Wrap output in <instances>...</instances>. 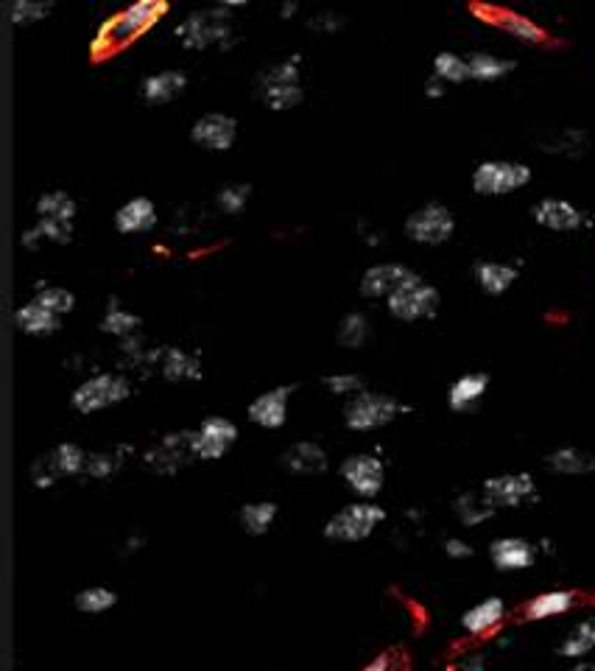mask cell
Instances as JSON below:
<instances>
[{
  "label": "cell",
  "instance_id": "30bf717a",
  "mask_svg": "<svg viewBox=\"0 0 595 671\" xmlns=\"http://www.w3.org/2000/svg\"><path fill=\"white\" fill-rule=\"evenodd\" d=\"M341 479L347 481V487L361 501H372L383 490L386 470H383V462H380L378 456H372V453H355V456L341 462Z\"/></svg>",
  "mask_w": 595,
  "mask_h": 671
},
{
  "label": "cell",
  "instance_id": "7dc6e473",
  "mask_svg": "<svg viewBox=\"0 0 595 671\" xmlns=\"http://www.w3.org/2000/svg\"><path fill=\"white\" fill-rule=\"evenodd\" d=\"M341 23L336 14H325V17H316V23H313V28H327V31H336Z\"/></svg>",
  "mask_w": 595,
  "mask_h": 671
},
{
  "label": "cell",
  "instance_id": "44dd1931",
  "mask_svg": "<svg viewBox=\"0 0 595 671\" xmlns=\"http://www.w3.org/2000/svg\"><path fill=\"white\" fill-rule=\"evenodd\" d=\"M503 618H506V602L501 596H487L461 616V630L467 635H487L501 624Z\"/></svg>",
  "mask_w": 595,
  "mask_h": 671
},
{
  "label": "cell",
  "instance_id": "7402d4cb",
  "mask_svg": "<svg viewBox=\"0 0 595 671\" xmlns=\"http://www.w3.org/2000/svg\"><path fill=\"white\" fill-rule=\"evenodd\" d=\"M283 467L294 476H319L327 470V453L316 442H297L283 453Z\"/></svg>",
  "mask_w": 595,
  "mask_h": 671
},
{
  "label": "cell",
  "instance_id": "7c38bea8",
  "mask_svg": "<svg viewBox=\"0 0 595 671\" xmlns=\"http://www.w3.org/2000/svg\"><path fill=\"white\" fill-rule=\"evenodd\" d=\"M420 274L411 272L403 263H378L372 269H366L361 277V294L369 300H389L400 288L414 283Z\"/></svg>",
  "mask_w": 595,
  "mask_h": 671
},
{
  "label": "cell",
  "instance_id": "7bdbcfd3",
  "mask_svg": "<svg viewBox=\"0 0 595 671\" xmlns=\"http://www.w3.org/2000/svg\"><path fill=\"white\" fill-rule=\"evenodd\" d=\"M325 386L333 395H355V392H361L364 381L355 372H336V375H327Z\"/></svg>",
  "mask_w": 595,
  "mask_h": 671
},
{
  "label": "cell",
  "instance_id": "f6af8a7d",
  "mask_svg": "<svg viewBox=\"0 0 595 671\" xmlns=\"http://www.w3.org/2000/svg\"><path fill=\"white\" fill-rule=\"evenodd\" d=\"M447 557H453V560H467V557H473V546L470 543H464L459 537H450L445 543Z\"/></svg>",
  "mask_w": 595,
  "mask_h": 671
},
{
  "label": "cell",
  "instance_id": "5bb4252c",
  "mask_svg": "<svg viewBox=\"0 0 595 671\" xmlns=\"http://www.w3.org/2000/svg\"><path fill=\"white\" fill-rule=\"evenodd\" d=\"M235 137H238V124H235V118L224 115V112L202 115L196 124L190 126V140L207 151L232 149Z\"/></svg>",
  "mask_w": 595,
  "mask_h": 671
},
{
  "label": "cell",
  "instance_id": "ee69618b",
  "mask_svg": "<svg viewBox=\"0 0 595 671\" xmlns=\"http://www.w3.org/2000/svg\"><path fill=\"white\" fill-rule=\"evenodd\" d=\"M118 462L109 456V453H87V467H84V476H93V479H107L115 473Z\"/></svg>",
  "mask_w": 595,
  "mask_h": 671
},
{
  "label": "cell",
  "instance_id": "484cf974",
  "mask_svg": "<svg viewBox=\"0 0 595 671\" xmlns=\"http://www.w3.org/2000/svg\"><path fill=\"white\" fill-rule=\"evenodd\" d=\"M185 87H188V76L182 70H160L143 82V98L149 104H168L176 96H182Z\"/></svg>",
  "mask_w": 595,
  "mask_h": 671
},
{
  "label": "cell",
  "instance_id": "ac0fdd59",
  "mask_svg": "<svg viewBox=\"0 0 595 671\" xmlns=\"http://www.w3.org/2000/svg\"><path fill=\"white\" fill-rule=\"evenodd\" d=\"M157 227V207L149 196H132L115 213V230L123 235H143Z\"/></svg>",
  "mask_w": 595,
  "mask_h": 671
},
{
  "label": "cell",
  "instance_id": "4dcf8cb0",
  "mask_svg": "<svg viewBox=\"0 0 595 671\" xmlns=\"http://www.w3.org/2000/svg\"><path fill=\"white\" fill-rule=\"evenodd\" d=\"M595 649V618H587L582 624H576L573 630L565 635V641L559 646V655L568 660L587 658Z\"/></svg>",
  "mask_w": 595,
  "mask_h": 671
},
{
  "label": "cell",
  "instance_id": "60d3db41",
  "mask_svg": "<svg viewBox=\"0 0 595 671\" xmlns=\"http://www.w3.org/2000/svg\"><path fill=\"white\" fill-rule=\"evenodd\" d=\"M51 12V3H34V0H14L9 6V14L17 26H31Z\"/></svg>",
  "mask_w": 595,
  "mask_h": 671
},
{
  "label": "cell",
  "instance_id": "6da1fadb",
  "mask_svg": "<svg viewBox=\"0 0 595 671\" xmlns=\"http://www.w3.org/2000/svg\"><path fill=\"white\" fill-rule=\"evenodd\" d=\"M165 12H168V3H163V0H143V3H135V6L123 9L121 14H115L112 20L104 23V28L98 31V45L118 48L123 42L137 40V37H140L143 31H149Z\"/></svg>",
  "mask_w": 595,
  "mask_h": 671
},
{
  "label": "cell",
  "instance_id": "ffe728a7",
  "mask_svg": "<svg viewBox=\"0 0 595 671\" xmlns=\"http://www.w3.org/2000/svg\"><path fill=\"white\" fill-rule=\"evenodd\" d=\"M475 12L484 14L492 26H498L506 34H512L514 40H523L528 45H540V42L548 40V34L534 20L523 17V14L509 12V9H478V6H475Z\"/></svg>",
  "mask_w": 595,
  "mask_h": 671
},
{
  "label": "cell",
  "instance_id": "d4e9b609",
  "mask_svg": "<svg viewBox=\"0 0 595 671\" xmlns=\"http://www.w3.org/2000/svg\"><path fill=\"white\" fill-rule=\"evenodd\" d=\"M14 322H17V328L23 330V333H28V336H48V333L59 330V325H62V316L54 314V311H48L42 302L28 300L26 305H20V308H17Z\"/></svg>",
  "mask_w": 595,
  "mask_h": 671
},
{
  "label": "cell",
  "instance_id": "8fae6325",
  "mask_svg": "<svg viewBox=\"0 0 595 671\" xmlns=\"http://www.w3.org/2000/svg\"><path fill=\"white\" fill-rule=\"evenodd\" d=\"M238 439V428L227 417H207L202 425L193 431V456L196 459H221L224 453L230 451Z\"/></svg>",
  "mask_w": 595,
  "mask_h": 671
},
{
  "label": "cell",
  "instance_id": "3957f363",
  "mask_svg": "<svg viewBox=\"0 0 595 671\" xmlns=\"http://www.w3.org/2000/svg\"><path fill=\"white\" fill-rule=\"evenodd\" d=\"M386 521V512L372 501H355L339 509L330 521L325 523V537L333 543H361Z\"/></svg>",
  "mask_w": 595,
  "mask_h": 671
},
{
  "label": "cell",
  "instance_id": "83f0119b",
  "mask_svg": "<svg viewBox=\"0 0 595 671\" xmlns=\"http://www.w3.org/2000/svg\"><path fill=\"white\" fill-rule=\"evenodd\" d=\"M548 467L559 473V476H587L595 470V456L593 453L582 451V448H573V445H565V448H556L554 453H548Z\"/></svg>",
  "mask_w": 595,
  "mask_h": 671
},
{
  "label": "cell",
  "instance_id": "836d02e7",
  "mask_svg": "<svg viewBox=\"0 0 595 671\" xmlns=\"http://www.w3.org/2000/svg\"><path fill=\"white\" fill-rule=\"evenodd\" d=\"M456 515L464 526H481L495 515V507L484 493H464L456 498Z\"/></svg>",
  "mask_w": 595,
  "mask_h": 671
},
{
  "label": "cell",
  "instance_id": "f546056e",
  "mask_svg": "<svg viewBox=\"0 0 595 671\" xmlns=\"http://www.w3.org/2000/svg\"><path fill=\"white\" fill-rule=\"evenodd\" d=\"M37 216L45 221H56V224H70L76 219V202L73 196L65 191H51L42 193L40 202H37Z\"/></svg>",
  "mask_w": 595,
  "mask_h": 671
},
{
  "label": "cell",
  "instance_id": "ab89813d",
  "mask_svg": "<svg viewBox=\"0 0 595 671\" xmlns=\"http://www.w3.org/2000/svg\"><path fill=\"white\" fill-rule=\"evenodd\" d=\"M34 300L42 302L48 311H54V314H59V316L70 314V311L76 308V297H73V291H68V288H62V286L40 288Z\"/></svg>",
  "mask_w": 595,
  "mask_h": 671
},
{
  "label": "cell",
  "instance_id": "9c48e42d",
  "mask_svg": "<svg viewBox=\"0 0 595 671\" xmlns=\"http://www.w3.org/2000/svg\"><path fill=\"white\" fill-rule=\"evenodd\" d=\"M439 291L425 283L422 277H417L414 283L403 286L397 294H392L386 305H389V314L400 322H420V319H431L439 311Z\"/></svg>",
  "mask_w": 595,
  "mask_h": 671
},
{
  "label": "cell",
  "instance_id": "681fc988",
  "mask_svg": "<svg viewBox=\"0 0 595 671\" xmlns=\"http://www.w3.org/2000/svg\"><path fill=\"white\" fill-rule=\"evenodd\" d=\"M445 96V82H439L436 76H433L431 82H428V98H442Z\"/></svg>",
  "mask_w": 595,
  "mask_h": 671
},
{
  "label": "cell",
  "instance_id": "8d00e7d4",
  "mask_svg": "<svg viewBox=\"0 0 595 671\" xmlns=\"http://www.w3.org/2000/svg\"><path fill=\"white\" fill-rule=\"evenodd\" d=\"M115 604H118V593L104 588V585L84 588L82 593L76 596V610H79V613H90V616L107 613V610H112Z\"/></svg>",
  "mask_w": 595,
  "mask_h": 671
},
{
  "label": "cell",
  "instance_id": "4316f807",
  "mask_svg": "<svg viewBox=\"0 0 595 671\" xmlns=\"http://www.w3.org/2000/svg\"><path fill=\"white\" fill-rule=\"evenodd\" d=\"M573 604H576V593H570V590H545L540 596L528 599L526 607H523V616L528 621H545V618L565 616Z\"/></svg>",
  "mask_w": 595,
  "mask_h": 671
},
{
  "label": "cell",
  "instance_id": "e575fe53",
  "mask_svg": "<svg viewBox=\"0 0 595 671\" xmlns=\"http://www.w3.org/2000/svg\"><path fill=\"white\" fill-rule=\"evenodd\" d=\"M274 521H277V504H271V501H252L241 509V526L249 535H266Z\"/></svg>",
  "mask_w": 595,
  "mask_h": 671
},
{
  "label": "cell",
  "instance_id": "52a82bcc",
  "mask_svg": "<svg viewBox=\"0 0 595 671\" xmlns=\"http://www.w3.org/2000/svg\"><path fill=\"white\" fill-rule=\"evenodd\" d=\"M260 98L269 110H291L302 101V79H299L297 62H280L271 65L263 76H260Z\"/></svg>",
  "mask_w": 595,
  "mask_h": 671
},
{
  "label": "cell",
  "instance_id": "2e32d148",
  "mask_svg": "<svg viewBox=\"0 0 595 671\" xmlns=\"http://www.w3.org/2000/svg\"><path fill=\"white\" fill-rule=\"evenodd\" d=\"M534 221L540 224L542 230H551V233H573L582 227V210L573 207L568 199H556V196H545L540 199L534 210H531Z\"/></svg>",
  "mask_w": 595,
  "mask_h": 671
},
{
  "label": "cell",
  "instance_id": "e0dca14e",
  "mask_svg": "<svg viewBox=\"0 0 595 671\" xmlns=\"http://www.w3.org/2000/svg\"><path fill=\"white\" fill-rule=\"evenodd\" d=\"M146 459H149V465L157 473H176L188 459H193V431H182V434L165 437L160 445L151 448Z\"/></svg>",
  "mask_w": 595,
  "mask_h": 671
},
{
  "label": "cell",
  "instance_id": "d6986e66",
  "mask_svg": "<svg viewBox=\"0 0 595 671\" xmlns=\"http://www.w3.org/2000/svg\"><path fill=\"white\" fill-rule=\"evenodd\" d=\"M489 560L498 571H526L537 562V548L520 537H501L489 546Z\"/></svg>",
  "mask_w": 595,
  "mask_h": 671
},
{
  "label": "cell",
  "instance_id": "277c9868",
  "mask_svg": "<svg viewBox=\"0 0 595 671\" xmlns=\"http://www.w3.org/2000/svg\"><path fill=\"white\" fill-rule=\"evenodd\" d=\"M403 403L392 395H380V392H358L355 398L344 406V423L350 431L366 434V431H378L383 425H389L403 414Z\"/></svg>",
  "mask_w": 595,
  "mask_h": 671
},
{
  "label": "cell",
  "instance_id": "5b68a950",
  "mask_svg": "<svg viewBox=\"0 0 595 671\" xmlns=\"http://www.w3.org/2000/svg\"><path fill=\"white\" fill-rule=\"evenodd\" d=\"M531 182V168L517 160H487L473 171V191L478 196H509Z\"/></svg>",
  "mask_w": 595,
  "mask_h": 671
},
{
  "label": "cell",
  "instance_id": "603a6c76",
  "mask_svg": "<svg viewBox=\"0 0 595 671\" xmlns=\"http://www.w3.org/2000/svg\"><path fill=\"white\" fill-rule=\"evenodd\" d=\"M489 375L487 372H467L453 381L447 389V406L453 411H470L478 400L487 395Z\"/></svg>",
  "mask_w": 595,
  "mask_h": 671
},
{
  "label": "cell",
  "instance_id": "8992f818",
  "mask_svg": "<svg viewBox=\"0 0 595 671\" xmlns=\"http://www.w3.org/2000/svg\"><path fill=\"white\" fill-rule=\"evenodd\" d=\"M129 395H132V384L123 375L104 372V375H93L90 381L76 386L70 403L79 414H95V411H104L109 406H118Z\"/></svg>",
  "mask_w": 595,
  "mask_h": 671
},
{
  "label": "cell",
  "instance_id": "7a4b0ae2",
  "mask_svg": "<svg viewBox=\"0 0 595 671\" xmlns=\"http://www.w3.org/2000/svg\"><path fill=\"white\" fill-rule=\"evenodd\" d=\"M232 20H230V6H218V9H204V12L188 14L179 26H176V40L182 48L188 51H204V48H213L218 42H224L230 37Z\"/></svg>",
  "mask_w": 595,
  "mask_h": 671
},
{
  "label": "cell",
  "instance_id": "cb8c5ba5",
  "mask_svg": "<svg viewBox=\"0 0 595 671\" xmlns=\"http://www.w3.org/2000/svg\"><path fill=\"white\" fill-rule=\"evenodd\" d=\"M475 283L489 297H503L517 280V269L512 263L501 261H478L475 263Z\"/></svg>",
  "mask_w": 595,
  "mask_h": 671
},
{
  "label": "cell",
  "instance_id": "4fadbf2b",
  "mask_svg": "<svg viewBox=\"0 0 595 671\" xmlns=\"http://www.w3.org/2000/svg\"><path fill=\"white\" fill-rule=\"evenodd\" d=\"M534 490H537V484H534L531 473H501V476H492V479L484 481L481 493L487 495V501L495 509H509L528 501Z\"/></svg>",
  "mask_w": 595,
  "mask_h": 671
},
{
  "label": "cell",
  "instance_id": "bcb514c9",
  "mask_svg": "<svg viewBox=\"0 0 595 671\" xmlns=\"http://www.w3.org/2000/svg\"><path fill=\"white\" fill-rule=\"evenodd\" d=\"M361 671H392V658H389V655H380V658H375L372 663H366Z\"/></svg>",
  "mask_w": 595,
  "mask_h": 671
},
{
  "label": "cell",
  "instance_id": "f35d334b",
  "mask_svg": "<svg viewBox=\"0 0 595 671\" xmlns=\"http://www.w3.org/2000/svg\"><path fill=\"white\" fill-rule=\"evenodd\" d=\"M366 339H369V319L364 314H347L341 319L336 333V342L341 347H364Z\"/></svg>",
  "mask_w": 595,
  "mask_h": 671
},
{
  "label": "cell",
  "instance_id": "d590c367",
  "mask_svg": "<svg viewBox=\"0 0 595 671\" xmlns=\"http://www.w3.org/2000/svg\"><path fill=\"white\" fill-rule=\"evenodd\" d=\"M433 76L445 84H461L470 79V65H467L464 56L442 51V54H436V59H433Z\"/></svg>",
  "mask_w": 595,
  "mask_h": 671
},
{
  "label": "cell",
  "instance_id": "f907efd6",
  "mask_svg": "<svg viewBox=\"0 0 595 671\" xmlns=\"http://www.w3.org/2000/svg\"><path fill=\"white\" fill-rule=\"evenodd\" d=\"M568 671H595V666H593V663H576V666H573V669H568Z\"/></svg>",
  "mask_w": 595,
  "mask_h": 671
},
{
  "label": "cell",
  "instance_id": "ba28073f",
  "mask_svg": "<svg viewBox=\"0 0 595 671\" xmlns=\"http://www.w3.org/2000/svg\"><path fill=\"white\" fill-rule=\"evenodd\" d=\"M453 233H456V219L439 202L417 207L406 219V235L420 247H439V244L450 241Z\"/></svg>",
  "mask_w": 595,
  "mask_h": 671
},
{
  "label": "cell",
  "instance_id": "1f68e13d",
  "mask_svg": "<svg viewBox=\"0 0 595 671\" xmlns=\"http://www.w3.org/2000/svg\"><path fill=\"white\" fill-rule=\"evenodd\" d=\"M467 65H470V79L475 82H498L514 70L512 59L495 54H473L467 59Z\"/></svg>",
  "mask_w": 595,
  "mask_h": 671
},
{
  "label": "cell",
  "instance_id": "9a60e30c",
  "mask_svg": "<svg viewBox=\"0 0 595 671\" xmlns=\"http://www.w3.org/2000/svg\"><path fill=\"white\" fill-rule=\"evenodd\" d=\"M288 400H291V389L288 386H277V389H269L263 395H257L249 409H246V417L257 425V428H266V431H280L288 420Z\"/></svg>",
  "mask_w": 595,
  "mask_h": 671
},
{
  "label": "cell",
  "instance_id": "c3c4849f",
  "mask_svg": "<svg viewBox=\"0 0 595 671\" xmlns=\"http://www.w3.org/2000/svg\"><path fill=\"white\" fill-rule=\"evenodd\" d=\"M459 671H487V666H484V658H467L459 666Z\"/></svg>",
  "mask_w": 595,
  "mask_h": 671
},
{
  "label": "cell",
  "instance_id": "d6a6232c",
  "mask_svg": "<svg viewBox=\"0 0 595 671\" xmlns=\"http://www.w3.org/2000/svg\"><path fill=\"white\" fill-rule=\"evenodd\" d=\"M48 459H51V465H54L59 479H62V476H79V473H84V467H87V453H84L76 442H62V445H56L54 451L48 453Z\"/></svg>",
  "mask_w": 595,
  "mask_h": 671
},
{
  "label": "cell",
  "instance_id": "74e56055",
  "mask_svg": "<svg viewBox=\"0 0 595 671\" xmlns=\"http://www.w3.org/2000/svg\"><path fill=\"white\" fill-rule=\"evenodd\" d=\"M140 328V319L129 311H123L118 302H112L107 308V314L101 319V330L109 333V336H121V339H129L135 330Z\"/></svg>",
  "mask_w": 595,
  "mask_h": 671
},
{
  "label": "cell",
  "instance_id": "f1b7e54d",
  "mask_svg": "<svg viewBox=\"0 0 595 671\" xmlns=\"http://www.w3.org/2000/svg\"><path fill=\"white\" fill-rule=\"evenodd\" d=\"M160 370L168 381H199L202 378V364H199V358L190 356L185 350H179V347H168L163 350V364H160Z\"/></svg>",
  "mask_w": 595,
  "mask_h": 671
},
{
  "label": "cell",
  "instance_id": "b9f144b4",
  "mask_svg": "<svg viewBox=\"0 0 595 671\" xmlns=\"http://www.w3.org/2000/svg\"><path fill=\"white\" fill-rule=\"evenodd\" d=\"M249 185H227V188H221L218 191V207L224 210V213H241L249 202Z\"/></svg>",
  "mask_w": 595,
  "mask_h": 671
}]
</instances>
